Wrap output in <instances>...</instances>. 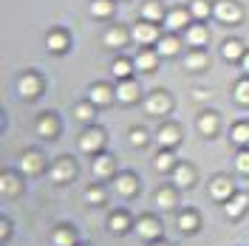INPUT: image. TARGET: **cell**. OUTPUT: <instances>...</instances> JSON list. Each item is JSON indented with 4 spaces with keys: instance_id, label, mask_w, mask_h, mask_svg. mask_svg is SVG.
Segmentation results:
<instances>
[{
    "instance_id": "cell-1",
    "label": "cell",
    "mask_w": 249,
    "mask_h": 246,
    "mask_svg": "<svg viewBox=\"0 0 249 246\" xmlns=\"http://www.w3.org/2000/svg\"><path fill=\"white\" fill-rule=\"evenodd\" d=\"M213 15H215L221 23L232 26V23L241 20V9H238V3H235V0H218L215 6H213Z\"/></svg>"
},
{
    "instance_id": "cell-2",
    "label": "cell",
    "mask_w": 249,
    "mask_h": 246,
    "mask_svg": "<svg viewBox=\"0 0 249 246\" xmlns=\"http://www.w3.org/2000/svg\"><path fill=\"white\" fill-rule=\"evenodd\" d=\"M102 144H105V133L96 130V127L85 130V133L79 136V150H82V153H99Z\"/></svg>"
},
{
    "instance_id": "cell-3",
    "label": "cell",
    "mask_w": 249,
    "mask_h": 246,
    "mask_svg": "<svg viewBox=\"0 0 249 246\" xmlns=\"http://www.w3.org/2000/svg\"><path fill=\"white\" fill-rule=\"evenodd\" d=\"M167 110H170V96L161 93V91L150 93V99H147V113H150V116H164Z\"/></svg>"
},
{
    "instance_id": "cell-4",
    "label": "cell",
    "mask_w": 249,
    "mask_h": 246,
    "mask_svg": "<svg viewBox=\"0 0 249 246\" xmlns=\"http://www.w3.org/2000/svg\"><path fill=\"white\" fill-rule=\"evenodd\" d=\"M133 40L136 43H156L159 40V29H156L150 20H144V23H139V26H133Z\"/></svg>"
},
{
    "instance_id": "cell-5",
    "label": "cell",
    "mask_w": 249,
    "mask_h": 246,
    "mask_svg": "<svg viewBox=\"0 0 249 246\" xmlns=\"http://www.w3.org/2000/svg\"><path fill=\"white\" fill-rule=\"evenodd\" d=\"M116 99L124 102V105L136 102V99H139V85H136V82H130V79H122V82H119V88H116Z\"/></svg>"
},
{
    "instance_id": "cell-6",
    "label": "cell",
    "mask_w": 249,
    "mask_h": 246,
    "mask_svg": "<svg viewBox=\"0 0 249 246\" xmlns=\"http://www.w3.org/2000/svg\"><path fill=\"white\" fill-rule=\"evenodd\" d=\"M210 193H213V198H218V201H230L235 195L232 193V181H230V178H213Z\"/></svg>"
},
{
    "instance_id": "cell-7",
    "label": "cell",
    "mask_w": 249,
    "mask_h": 246,
    "mask_svg": "<svg viewBox=\"0 0 249 246\" xmlns=\"http://www.w3.org/2000/svg\"><path fill=\"white\" fill-rule=\"evenodd\" d=\"M136 232H139L144 241H159V235H161V227L156 224L153 218H142V221H136Z\"/></svg>"
},
{
    "instance_id": "cell-8",
    "label": "cell",
    "mask_w": 249,
    "mask_h": 246,
    "mask_svg": "<svg viewBox=\"0 0 249 246\" xmlns=\"http://www.w3.org/2000/svg\"><path fill=\"white\" fill-rule=\"evenodd\" d=\"M20 170L23 173H40L43 170V156L40 153H34V150H29V153H23V158H20Z\"/></svg>"
},
{
    "instance_id": "cell-9",
    "label": "cell",
    "mask_w": 249,
    "mask_h": 246,
    "mask_svg": "<svg viewBox=\"0 0 249 246\" xmlns=\"http://www.w3.org/2000/svg\"><path fill=\"white\" fill-rule=\"evenodd\" d=\"M181 141V133H178V127H173V124H167V127H161L159 130V144L164 147V150H170V147H176Z\"/></svg>"
},
{
    "instance_id": "cell-10",
    "label": "cell",
    "mask_w": 249,
    "mask_h": 246,
    "mask_svg": "<svg viewBox=\"0 0 249 246\" xmlns=\"http://www.w3.org/2000/svg\"><path fill=\"white\" fill-rule=\"evenodd\" d=\"M17 91L23 93L26 99H34V96H37V91H40V79L31 77V74L20 77V82H17Z\"/></svg>"
},
{
    "instance_id": "cell-11",
    "label": "cell",
    "mask_w": 249,
    "mask_h": 246,
    "mask_svg": "<svg viewBox=\"0 0 249 246\" xmlns=\"http://www.w3.org/2000/svg\"><path fill=\"white\" fill-rule=\"evenodd\" d=\"M74 176V161L71 158H60L57 164H54V170H51V178L54 181H68Z\"/></svg>"
},
{
    "instance_id": "cell-12",
    "label": "cell",
    "mask_w": 249,
    "mask_h": 246,
    "mask_svg": "<svg viewBox=\"0 0 249 246\" xmlns=\"http://www.w3.org/2000/svg\"><path fill=\"white\" fill-rule=\"evenodd\" d=\"M247 207H249V195L238 193V195H232V198L227 201V215H230V218L244 215V210H247Z\"/></svg>"
},
{
    "instance_id": "cell-13",
    "label": "cell",
    "mask_w": 249,
    "mask_h": 246,
    "mask_svg": "<svg viewBox=\"0 0 249 246\" xmlns=\"http://www.w3.org/2000/svg\"><path fill=\"white\" fill-rule=\"evenodd\" d=\"M113 96H116V91L108 88V85H93L91 88V102L93 105H108V102H113Z\"/></svg>"
},
{
    "instance_id": "cell-14",
    "label": "cell",
    "mask_w": 249,
    "mask_h": 246,
    "mask_svg": "<svg viewBox=\"0 0 249 246\" xmlns=\"http://www.w3.org/2000/svg\"><path fill=\"white\" fill-rule=\"evenodd\" d=\"M207 40H210V31L204 26H187V43L190 46H207Z\"/></svg>"
},
{
    "instance_id": "cell-15",
    "label": "cell",
    "mask_w": 249,
    "mask_h": 246,
    "mask_svg": "<svg viewBox=\"0 0 249 246\" xmlns=\"http://www.w3.org/2000/svg\"><path fill=\"white\" fill-rule=\"evenodd\" d=\"M37 133H40L43 139L57 136V119H54V116H48V113H43V116H40V122H37Z\"/></svg>"
},
{
    "instance_id": "cell-16",
    "label": "cell",
    "mask_w": 249,
    "mask_h": 246,
    "mask_svg": "<svg viewBox=\"0 0 249 246\" xmlns=\"http://www.w3.org/2000/svg\"><path fill=\"white\" fill-rule=\"evenodd\" d=\"M142 15H144V20H150V23H159V20L164 17V9H161L159 0H147V3L142 6Z\"/></svg>"
},
{
    "instance_id": "cell-17",
    "label": "cell",
    "mask_w": 249,
    "mask_h": 246,
    "mask_svg": "<svg viewBox=\"0 0 249 246\" xmlns=\"http://www.w3.org/2000/svg\"><path fill=\"white\" fill-rule=\"evenodd\" d=\"M221 54H224V60H244V46L238 43V40H227L224 46H221Z\"/></svg>"
},
{
    "instance_id": "cell-18",
    "label": "cell",
    "mask_w": 249,
    "mask_h": 246,
    "mask_svg": "<svg viewBox=\"0 0 249 246\" xmlns=\"http://www.w3.org/2000/svg\"><path fill=\"white\" fill-rule=\"evenodd\" d=\"M190 12H184V9H176V12H170V15H167V20H164V23H167V29H181V26H187V23H190Z\"/></svg>"
},
{
    "instance_id": "cell-19",
    "label": "cell",
    "mask_w": 249,
    "mask_h": 246,
    "mask_svg": "<svg viewBox=\"0 0 249 246\" xmlns=\"http://www.w3.org/2000/svg\"><path fill=\"white\" fill-rule=\"evenodd\" d=\"M190 15L196 17V20H207V17L213 15V6L207 0H190Z\"/></svg>"
},
{
    "instance_id": "cell-20",
    "label": "cell",
    "mask_w": 249,
    "mask_h": 246,
    "mask_svg": "<svg viewBox=\"0 0 249 246\" xmlns=\"http://www.w3.org/2000/svg\"><path fill=\"white\" fill-rule=\"evenodd\" d=\"M46 46H48V51H54V54H60V51H65V48H68V37H65L62 31H54V34H48Z\"/></svg>"
},
{
    "instance_id": "cell-21",
    "label": "cell",
    "mask_w": 249,
    "mask_h": 246,
    "mask_svg": "<svg viewBox=\"0 0 249 246\" xmlns=\"http://www.w3.org/2000/svg\"><path fill=\"white\" fill-rule=\"evenodd\" d=\"M198 130H201L204 136H213L218 130V116L215 113H201V119H198Z\"/></svg>"
},
{
    "instance_id": "cell-22",
    "label": "cell",
    "mask_w": 249,
    "mask_h": 246,
    "mask_svg": "<svg viewBox=\"0 0 249 246\" xmlns=\"http://www.w3.org/2000/svg\"><path fill=\"white\" fill-rule=\"evenodd\" d=\"M173 181L181 187H190L193 184V170L187 167V164H178V167H173Z\"/></svg>"
},
{
    "instance_id": "cell-23",
    "label": "cell",
    "mask_w": 249,
    "mask_h": 246,
    "mask_svg": "<svg viewBox=\"0 0 249 246\" xmlns=\"http://www.w3.org/2000/svg\"><path fill=\"white\" fill-rule=\"evenodd\" d=\"M136 187H139V184H136V178H133V176H127V173L116 178V190H119L122 195H133V193H136Z\"/></svg>"
},
{
    "instance_id": "cell-24",
    "label": "cell",
    "mask_w": 249,
    "mask_h": 246,
    "mask_svg": "<svg viewBox=\"0 0 249 246\" xmlns=\"http://www.w3.org/2000/svg\"><path fill=\"white\" fill-rule=\"evenodd\" d=\"M54 246H74V232L68 227H57L54 229Z\"/></svg>"
},
{
    "instance_id": "cell-25",
    "label": "cell",
    "mask_w": 249,
    "mask_h": 246,
    "mask_svg": "<svg viewBox=\"0 0 249 246\" xmlns=\"http://www.w3.org/2000/svg\"><path fill=\"white\" fill-rule=\"evenodd\" d=\"M178 40L176 37H164V40H159V54L161 57H173V54H178Z\"/></svg>"
},
{
    "instance_id": "cell-26",
    "label": "cell",
    "mask_w": 249,
    "mask_h": 246,
    "mask_svg": "<svg viewBox=\"0 0 249 246\" xmlns=\"http://www.w3.org/2000/svg\"><path fill=\"white\" fill-rule=\"evenodd\" d=\"M133 65H136L139 71H153V68H156V54H153V51H142Z\"/></svg>"
},
{
    "instance_id": "cell-27",
    "label": "cell",
    "mask_w": 249,
    "mask_h": 246,
    "mask_svg": "<svg viewBox=\"0 0 249 246\" xmlns=\"http://www.w3.org/2000/svg\"><path fill=\"white\" fill-rule=\"evenodd\" d=\"M91 12H93L96 17L113 15V0H91Z\"/></svg>"
},
{
    "instance_id": "cell-28",
    "label": "cell",
    "mask_w": 249,
    "mask_h": 246,
    "mask_svg": "<svg viewBox=\"0 0 249 246\" xmlns=\"http://www.w3.org/2000/svg\"><path fill=\"white\" fill-rule=\"evenodd\" d=\"M93 173H96V176H110V173H113V158H110V156H99V158L93 161Z\"/></svg>"
},
{
    "instance_id": "cell-29",
    "label": "cell",
    "mask_w": 249,
    "mask_h": 246,
    "mask_svg": "<svg viewBox=\"0 0 249 246\" xmlns=\"http://www.w3.org/2000/svg\"><path fill=\"white\" fill-rule=\"evenodd\" d=\"M124 40H127V34H124L122 29H110L108 34H105V46H110V48L124 46Z\"/></svg>"
},
{
    "instance_id": "cell-30",
    "label": "cell",
    "mask_w": 249,
    "mask_h": 246,
    "mask_svg": "<svg viewBox=\"0 0 249 246\" xmlns=\"http://www.w3.org/2000/svg\"><path fill=\"white\" fill-rule=\"evenodd\" d=\"M232 141L235 144H241V147H244V144H249V124H235L232 127Z\"/></svg>"
},
{
    "instance_id": "cell-31",
    "label": "cell",
    "mask_w": 249,
    "mask_h": 246,
    "mask_svg": "<svg viewBox=\"0 0 249 246\" xmlns=\"http://www.w3.org/2000/svg\"><path fill=\"white\" fill-rule=\"evenodd\" d=\"M176 195H173V190H159L156 193V207H161V210H170Z\"/></svg>"
},
{
    "instance_id": "cell-32",
    "label": "cell",
    "mask_w": 249,
    "mask_h": 246,
    "mask_svg": "<svg viewBox=\"0 0 249 246\" xmlns=\"http://www.w3.org/2000/svg\"><path fill=\"white\" fill-rule=\"evenodd\" d=\"M133 68H136V65H133V62H127V60H116V62H113V74H116L119 79H127Z\"/></svg>"
},
{
    "instance_id": "cell-33",
    "label": "cell",
    "mask_w": 249,
    "mask_h": 246,
    "mask_svg": "<svg viewBox=\"0 0 249 246\" xmlns=\"http://www.w3.org/2000/svg\"><path fill=\"white\" fill-rule=\"evenodd\" d=\"M74 116H77L79 122H91L93 119V102H82V105H77Z\"/></svg>"
},
{
    "instance_id": "cell-34",
    "label": "cell",
    "mask_w": 249,
    "mask_h": 246,
    "mask_svg": "<svg viewBox=\"0 0 249 246\" xmlns=\"http://www.w3.org/2000/svg\"><path fill=\"white\" fill-rule=\"evenodd\" d=\"M127 215H122V212H116V215H110V221H108V227L113 232H127Z\"/></svg>"
},
{
    "instance_id": "cell-35",
    "label": "cell",
    "mask_w": 249,
    "mask_h": 246,
    "mask_svg": "<svg viewBox=\"0 0 249 246\" xmlns=\"http://www.w3.org/2000/svg\"><path fill=\"white\" fill-rule=\"evenodd\" d=\"M235 99H238L241 105H249V79H241V82L235 85Z\"/></svg>"
},
{
    "instance_id": "cell-36",
    "label": "cell",
    "mask_w": 249,
    "mask_h": 246,
    "mask_svg": "<svg viewBox=\"0 0 249 246\" xmlns=\"http://www.w3.org/2000/svg\"><path fill=\"white\" fill-rule=\"evenodd\" d=\"M173 161H176V158H173V153H170V150H164V153L156 156V170H173V167H176Z\"/></svg>"
},
{
    "instance_id": "cell-37",
    "label": "cell",
    "mask_w": 249,
    "mask_h": 246,
    "mask_svg": "<svg viewBox=\"0 0 249 246\" xmlns=\"http://www.w3.org/2000/svg\"><path fill=\"white\" fill-rule=\"evenodd\" d=\"M204 65H207V54H204V51H196V54H190V57H187V68H190V71L204 68Z\"/></svg>"
},
{
    "instance_id": "cell-38",
    "label": "cell",
    "mask_w": 249,
    "mask_h": 246,
    "mask_svg": "<svg viewBox=\"0 0 249 246\" xmlns=\"http://www.w3.org/2000/svg\"><path fill=\"white\" fill-rule=\"evenodd\" d=\"M196 224H198V218L193 215V212H181V215H178V227H181L184 232H193Z\"/></svg>"
},
{
    "instance_id": "cell-39",
    "label": "cell",
    "mask_w": 249,
    "mask_h": 246,
    "mask_svg": "<svg viewBox=\"0 0 249 246\" xmlns=\"http://www.w3.org/2000/svg\"><path fill=\"white\" fill-rule=\"evenodd\" d=\"M235 167H238V173L249 176V150H241V153L235 156Z\"/></svg>"
},
{
    "instance_id": "cell-40",
    "label": "cell",
    "mask_w": 249,
    "mask_h": 246,
    "mask_svg": "<svg viewBox=\"0 0 249 246\" xmlns=\"http://www.w3.org/2000/svg\"><path fill=\"white\" fill-rule=\"evenodd\" d=\"M0 181H3V184H0L3 193H9V195H15V193H17V184H15V176H12V173H6Z\"/></svg>"
},
{
    "instance_id": "cell-41",
    "label": "cell",
    "mask_w": 249,
    "mask_h": 246,
    "mask_svg": "<svg viewBox=\"0 0 249 246\" xmlns=\"http://www.w3.org/2000/svg\"><path fill=\"white\" fill-rule=\"evenodd\" d=\"M85 201H88V204H99V201H102V190H96V187H93V190H85Z\"/></svg>"
},
{
    "instance_id": "cell-42",
    "label": "cell",
    "mask_w": 249,
    "mask_h": 246,
    "mask_svg": "<svg viewBox=\"0 0 249 246\" xmlns=\"http://www.w3.org/2000/svg\"><path fill=\"white\" fill-rule=\"evenodd\" d=\"M130 141H133V144H139V147H142V144L147 141V133H144L142 127H139V130H130Z\"/></svg>"
},
{
    "instance_id": "cell-43",
    "label": "cell",
    "mask_w": 249,
    "mask_h": 246,
    "mask_svg": "<svg viewBox=\"0 0 249 246\" xmlns=\"http://www.w3.org/2000/svg\"><path fill=\"white\" fill-rule=\"evenodd\" d=\"M241 62H244V68H247V71H249V51H247V54H244V60H241Z\"/></svg>"
},
{
    "instance_id": "cell-44",
    "label": "cell",
    "mask_w": 249,
    "mask_h": 246,
    "mask_svg": "<svg viewBox=\"0 0 249 246\" xmlns=\"http://www.w3.org/2000/svg\"><path fill=\"white\" fill-rule=\"evenodd\" d=\"M153 246H167V244H161V241H159V244H153Z\"/></svg>"
}]
</instances>
